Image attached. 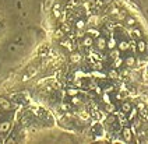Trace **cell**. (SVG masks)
Segmentation results:
<instances>
[{
  "mask_svg": "<svg viewBox=\"0 0 148 144\" xmlns=\"http://www.w3.org/2000/svg\"><path fill=\"white\" fill-rule=\"evenodd\" d=\"M122 136H123L124 141H127V143H132L133 141V133L129 127H124L123 130H122Z\"/></svg>",
  "mask_w": 148,
  "mask_h": 144,
  "instance_id": "cell-1",
  "label": "cell"
},
{
  "mask_svg": "<svg viewBox=\"0 0 148 144\" xmlns=\"http://www.w3.org/2000/svg\"><path fill=\"white\" fill-rule=\"evenodd\" d=\"M97 48H98L99 51H103V49H106L108 43H106V39L103 38V36H99L98 39H97Z\"/></svg>",
  "mask_w": 148,
  "mask_h": 144,
  "instance_id": "cell-2",
  "label": "cell"
},
{
  "mask_svg": "<svg viewBox=\"0 0 148 144\" xmlns=\"http://www.w3.org/2000/svg\"><path fill=\"white\" fill-rule=\"evenodd\" d=\"M0 108L3 110H8L10 108H11V104H10V101H8L7 98H0Z\"/></svg>",
  "mask_w": 148,
  "mask_h": 144,
  "instance_id": "cell-3",
  "label": "cell"
},
{
  "mask_svg": "<svg viewBox=\"0 0 148 144\" xmlns=\"http://www.w3.org/2000/svg\"><path fill=\"white\" fill-rule=\"evenodd\" d=\"M10 127H11V123L8 120H3L0 123V133H7L8 130H10Z\"/></svg>",
  "mask_w": 148,
  "mask_h": 144,
  "instance_id": "cell-4",
  "label": "cell"
},
{
  "mask_svg": "<svg viewBox=\"0 0 148 144\" xmlns=\"http://www.w3.org/2000/svg\"><path fill=\"white\" fill-rule=\"evenodd\" d=\"M137 49H138L140 53H144V52L147 51V43H145V41L138 39V42H137Z\"/></svg>",
  "mask_w": 148,
  "mask_h": 144,
  "instance_id": "cell-5",
  "label": "cell"
},
{
  "mask_svg": "<svg viewBox=\"0 0 148 144\" xmlns=\"http://www.w3.org/2000/svg\"><path fill=\"white\" fill-rule=\"evenodd\" d=\"M124 64L129 66V67L136 66V58H134V56H127V58L124 59Z\"/></svg>",
  "mask_w": 148,
  "mask_h": 144,
  "instance_id": "cell-6",
  "label": "cell"
},
{
  "mask_svg": "<svg viewBox=\"0 0 148 144\" xmlns=\"http://www.w3.org/2000/svg\"><path fill=\"white\" fill-rule=\"evenodd\" d=\"M92 43H94V38H92L91 35L84 36V39H82V45H84V46H87V48H88V46H91Z\"/></svg>",
  "mask_w": 148,
  "mask_h": 144,
  "instance_id": "cell-7",
  "label": "cell"
},
{
  "mask_svg": "<svg viewBox=\"0 0 148 144\" xmlns=\"http://www.w3.org/2000/svg\"><path fill=\"white\" fill-rule=\"evenodd\" d=\"M70 60H71L73 63H80V62H81V55L77 53V52H73V53L70 55Z\"/></svg>",
  "mask_w": 148,
  "mask_h": 144,
  "instance_id": "cell-8",
  "label": "cell"
},
{
  "mask_svg": "<svg viewBox=\"0 0 148 144\" xmlns=\"http://www.w3.org/2000/svg\"><path fill=\"white\" fill-rule=\"evenodd\" d=\"M133 109L132 104L130 102H123V105H122V110H123L124 113H130Z\"/></svg>",
  "mask_w": 148,
  "mask_h": 144,
  "instance_id": "cell-9",
  "label": "cell"
},
{
  "mask_svg": "<svg viewBox=\"0 0 148 144\" xmlns=\"http://www.w3.org/2000/svg\"><path fill=\"white\" fill-rule=\"evenodd\" d=\"M129 46H130V45H129L127 41H120V42H119V51L126 52L127 49H129Z\"/></svg>",
  "mask_w": 148,
  "mask_h": 144,
  "instance_id": "cell-10",
  "label": "cell"
},
{
  "mask_svg": "<svg viewBox=\"0 0 148 144\" xmlns=\"http://www.w3.org/2000/svg\"><path fill=\"white\" fill-rule=\"evenodd\" d=\"M53 1H55V0H45V4H43V9H45V11H48V10L52 9Z\"/></svg>",
  "mask_w": 148,
  "mask_h": 144,
  "instance_id": "cell-11",
  "label": "cell"
},
{
  "mask_svg": "<svg viewBox=\"0 0 148 144\" xmlns=\"http://www.w3.org/2000/svg\"><path fill=\"white\" fill-rule=\"evenodd\" d=\"M124 63L123 59H120V58H115V62H113V64H115V67H120L122 64Z\"/></svg>",
  "mask_w": 148,
  "mask_h": 144,
  "instance_id": "cell-12",
  "label": "cell"
},
{
  "mask_svg": "<svg viewBox=\"0 0 148 144\" xmlns=\"http://www.w3.org/2000/svg\"><path fill=\"white\" fill-rule=\"evenodd\" d=\"M115 122H116V116H115V115H109V116H108V119H106L108 125H113Z\"/></svg>",
  "mask_w": 148,
  "mask_h": 144,
  "instance_id": "cell-13",
  "label": "cell"
},
{
  "mask_svg": "<svg viewBox=\"0 0 148 144\" xmlns=\"http://www.w3.org/2000/svg\"><path fill=\"white\" fill-rule=\"evenodd\" d=\"M124 20H126V24H127V25H134V24H136V20L133 17H126Z\"/></svg>",
  "mask_w": 148,
  "mask_h": 144,
  "instance_id": "cell-14",
  "label": "cell"
},
{
  "mask_svg": "<svg viewBox=\"0 0 148 144\" xmlns=\"http://www.w3.org/2000/svg\"><path fill=\"white\" fill-rule=\"evenodd\" d=\"M67 95H70V97L77 95V90H75V88H69V90H67Z\"/></svg>",
  "mask_w": 148,
  "mask_h": 144,
  "instance_id": "cell-15",
  "label": "cell"
},
{
  "mask_svg": "<svg viewBox=\"0 0 148 144\" xmlns=\"http://www.w3.org/2000/svg\"><path fill=\"white\" fill-rule=\"evenodd\" d=\"M108 48H109V49H115V48H116V41H115V39L109 41V43H108Z\"/></svg>",
  "mask_w": 148,
  "mask_h": 144,
  "instance_id": "cell-16",
  "label": "cell"
},
{
  "mask_svg": "<svg viewBox=\"0 0 148 144\" xmlns=\"http://www.w3.org/2000/svg\"><path fill=\"white\" fill-rule=\"evenodd\" d=\"M103 90H105V93H110V91H113V85H112V84H106Z\"/></svg>",
  "mask_w": 148,
  "mask_h": 144,
  "instance_id": "cell-17",
  "label": "cell"
},
{
  "mask_svg": "<svg viewBox=\"0 0 148 144\" xmlns=\"http://www.w3.org/2000/svg\"><path fill=\"white\" fill-rule=\"evenodd\" d=\"M109 77L116 78V77H119V74H117V71H116V70H110V71H109Z\"/></svg>",
  "mask_w": 148,
  "mask_h": 144,
  "instance_id": "cell-18",
  "label": "cell"
},
{
  "mask_svg": "<svg viewBox=\"0 0 148 144\" xmlns=\"http://www.w3.org/2000/svg\"><path fill=\"white\" fill-rule=\"evenodd\" d=\"M80 98H77V97H75V95H74V97H71V104H80Z\"/></svg>",
  "mask_w": 148,
  "mask_h": 144,
  "instance_id": "cell-19",
  "label": "cell"
},
{
  "mask_svg": "<svg viewBox=\"0 0 148 144\" xmlns=\"http://www.w3.org/2000/svg\"><path fill=\"white\" fill-rule=\"evenodd\" d=\"M137 108H138V109H141V110H144V109H145V104L138 102V104H137Z\"/></svg>",
  "mask_w": 148,
  "mask_h": 144,
  "instance_id": "cell-20",
  "label": "cell"
},
{
  "mask_svg": "<svg viewBox=\"0 0 148 144\" xmlns=\"http://www.w3.org/2000/svg\"><path fill=\"white\" fill-rule=\"evenodd\" d=\"M113 109H115V106H113V105H110V104H109V105H106V110H108V112H113Z\"/></svg>",
  "mask_w": 148,
  "mask_h": 144,
  "instance_id": "cell-21",
  "label": "cell"
},
{
  "mask_svg": "<svg viewBox=\"0 0 148 144\" xmlns=\"http://www.w3.org/2000/svg\"><path fill=\"white\" fill-rule=\"evenodd\" d=\"M140 125H141V120L140 119H136L134 120V127H140Z\"/></svg>",
  "mask_w": 148,
  "mask_h": 144,
  "instance_id": "cell-22",
  "label": "cell"
},
{
  "mask_svg": "<svg viewBox=\"0 0 148 144\" xmlns=\"http://www.w3.org/2000/svg\"><path fill=\"white\" fill-rule=\"evenodd\" d=\"M62 108L64 110H69L70 109V105H69V104H62Z\"/></svg>",
  "mask_w": 148,
  "mask_h": 144,
  "instance_id": "cell-23",
  "label": "cell"
},
{
  "mask_svg": "<svg viewBox=\"0 0 148 144\" xmlns=\"http://www.w3.org/2000/svg\"><path fill=\"white\" fill-rule=\"evenodd\" d=\"M133 34L136 35V36H138V38H140V36H141V32H140V31H138V29H134V32H133Z\"/></svg>",
  "mask_w": 148,
  "mask_h": 144,
  "instance_id": "cell-24",
  "label": "cell"
},
{
  "mask_svg": "<svg viewBox=\"0 0 148 144\" xmlns=\"http://www.w3.org/2000/svg\"><path fill=\"white\" fill-rule=\"evenodd\" d=\"M77 27H78V28H82V27H84V21H78V23H77Z\"/></svg>",
  "mask_w": 148,
  "mask_h": 144,
  "instance_id": "cell-25",
  "label": "cell"
},
{
  "mask_svg": "<svg viewBox=\"0 0 148 144\" xmlns=\"http://www.w3.org/2000/svg\"><path fill=\"white\" fill-rule=\"evenodd\" d=\"M80 116H81V118H88V113H85V112H81V113H80Z\"/></svg>",
  "mask_w": 148,
  "mask_h": 144,
  "instance_id": "cell-26",
  "label": "cell"
},
{
  "mask_svg": "<svg viewBox=\"0 0 148 144\" xmlns=\"http://www.w3.org/2000/svg\"><path fill=\"white\" fill-rule=\"evenodd\" d=\"M110 55H112L113 58H117V52H116V51H112V53H110Z\"/></svg>",
  "mask_w": 148,
  "mask_h": 144,
  "instance_id": "cell-27",
  "label": "cell"
},
{
  "mask_svg": "<svg viewBox=\"0 0 148 144\" xmlns=\"http://www.w3.org/2000/svg\"><path fill=\"white\" fill-rule=\"evenodd\" d=\"M95 69H102V64H101V63H97V64H95Z\"/></svg>",
  "mask_w": 148,
  "mask_h": 144,
  "instance_id": "cell-28",
  "label": "cell"
},
{
  "mask_svg": "<svg viewBox=\"0 0 148 144\" xmlns=\"http://www.w3.org/2000/svg\"><path fill=\"white\" fill-rule=\"evenodd\" d=\"M103 101L109 104V97H106V95H103Z\"/></svg>",
  "mask_w": 148,
  "mask_h": 144,
  "instance_id": "cell-29",
  "label": "cell"
},
{
  "mask_svg": "<svg viewBox=\"0 0 148 144\" xmlns=\"http://www.w3.org/2000/svg\"><path fill=\"white\" fill-rule=\"evenodd\" d=\"M56 36H62V31H58V32H56Z\"/></svg>",
  "mask_w": 148,
  "mask_h": 144,
  "instance_id": "cell-30",
  "label": "cell"
}]
</instances>
